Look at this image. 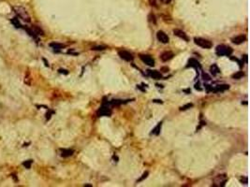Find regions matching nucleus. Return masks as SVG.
Segmentation results:
<instances>
[{"mask_svg":"<svg viewBox=\"0 0 250 187\" xmlns=\"http://www.w3.org/2000/svg\"><path fill=\"white\" fill-rule=\"evenodd\" d=\"M12 10L13 12L16 13V15L21 18L23 21H25L26 23H29L31 21V18H30V15L28 14V12H26V10L24 8V7H21V6H14L12 7Z\"/></svg>","mask_w":250,"mask_h":187,"instance_id":"f257e3e1","label":"nucleus"},{"mask_svg":"<svg viewBox=\"0 0 250 187\" xmlns=\"http://www.w3.org/2000/svg\"><path fill=\"white\" fill-rule=\"evenodd\" d=\"M215 53L218 56H229L232 54V49L230 47H227L225 45H218L216 47Z\"/></svg>","mask_w":250,"mask_h":187,"instance_id":"f03ea898","label":"nucleus"},{"mask_svg":"<svg viewBox=\"0 0 250 187\" xmlns=\"http://www.w3.org/2000/svg\"><path fill=\"white\" fill-rule=\"evenodd\" d=\"M194 41H195V43H196L198 46H200V47H201V48H203V49H210V48H212V46H213V43H212L210 40H204V39L195 38V39H194Z\"/></svg>","mask_w":250,"mask_h":187,"instance_id":"7ed1b4c3","label":"nucleus"},{"mask_svg":"<svg viewBox=\"0 0 250 187\" xmlns=\"http://www.w3.org/2000/svg\"><path fill=\"white\" fill-rule=\"evenodd\" d=\"M228 178L225 174L217 175L214 180V186H224Z\"/></svg>","mask_w":250,"mask_h":187,"instance_id":"20e7f679","label":"nucleus"},{"mask_svg":"<svg viewBox=\"0 0 250 187\" xmlns=\"http://www.w3.org/2000/svg\"><path fill=\"white\" fill-rule=\"evenodd\" d=\"M118 54H119V56L122 59H124L125 61H128V62H130V61H132L134 59L132 54H130L128 51H123V50L122 51H119L118 52Z\"/></svg>","mask_w":250,"mask_h":187,"instance_id":"39448f33","label":"nucleus"},{"mask_svg":"<svg viewBox=\"0 0 250 187\" xmlns=\"http://www.w3.org/2000/svg\"><path fill=\"white\" fill-rule=\"evenodd\" d=\"M140 58L147 66H149V67H154L155 66V60L153 59L152 56L147 55V54H141L140 55Z\"/></svg>","mask_w":250,"mask_h":187,"instance_id":"423d86ee","label":"nucleus"},{"mask_svg":"<svg viewBox=\"0 0 250 187\" xmlns=\"http://www.w3.org/2000/svg\"><path fill=\"white\" fill-rule=\"evenodd\" d=\"M157 38H158V40L161 43H164V44L169 43L170 39H169L168 35H167L165 32H163V31H158V32L157 33Z\"/></svg>","mask_w":250,"mask_h":187,"instance_id":"0eeeda50","label":"nucleus"},{"mask_svg":"<svg viewBox=\"0 0 250 187\" xmlns=\"http://www.w3.org/2000/svg\"><path fill=\"white\" fill-rule=\"evenodd\" d=\"M111 114V110L109 107H101L98 110H97V115L100 116H110Z\"/></svg>","mask_w":250,"mask_h":187,"instance_id":"6e6552de","label":"nucleus"},{"mask_svg":"<svg viewBox=\"0 0 250 187\" xmlns=\"http://www.w3.org/2000/svg\"><path fill=\"white\" fill-rule=\"evenodd\" d=\"M173 34H174L175 36H177L178 38H180V39H182V40H186V41H188V38H187L186 34L184 31L179 30V29H174V30H173Z\"/></svg>","mask_w":250,"mask_h":187,"instance_id":"1a4fd4ad","label":"nucleus"},{"mask_svg":"<svg viewBox=\"0 0 250 187\" xmlns=\"http://www.w3.org/2000/svg\"><path fill=\"white\" fill-rule=\"evenodd\" d=\"M246 40V37L244 35H239L235 38L232 39V42L236 45H239V44H242L243 43L244 41Z\"/></svg>","mask_w":250,"mask_h":187,"instance_id":"9d476101","label":"nucleus"},{"mask_svg":"<svg viewBox=\"0 0 250 187\" xmlns=\"http://www.w3.org/2000/svg\"><path fill=\"white\" fill-rule=\"evenodd\" d=\"M173 57V54L172 52H165L161 54L160 58L163 62H167L169 60H171L172 58Z\"/></svg>","mask_w":250,"mask_h":187,"instance_id":"9b49d317","label":"nucleus"},{"mask_svg":"<svg viewBox=\"0 0 250 187\" xmlns=\"http://www.w3.org/2000/svg\"><path fill=\"white\" fill-rule=\"evenodd\" d=\"M74 151L70 149H61V155L63 157H68L73 154Z\"/></svg>","mask_w":250,"mask_h":187,"instance_id":"f8f14e48","label":"nucleus"},{"mask_svg":"<svg viewBox=\"0 0 250 187\" xmlns=\"http://www.w3.org/2000/svg\"><path fill=\"white\" fill-rule=\"evenodd\" d=\"M149 71V75L151 77H153V79H156V80H160L162 78V75L161 73H159L158 71L155 70V71H151V70H148Z\"/></svg>","mask_w":250,"mask_h":187,"instance_id":"ddd939ff","label":"nucleus"},{"mask_svg":"<svg viewBox=\"0 0 250 187\" xmlns=\"http://www.w3.org/2000/svg\"><path fill=\"white\" fill-rule=\"evenodd\" d=\"M210 71H211V73H212L213 75H216V74H218V73L220 72V70H219V68H217L216 65H213V66L210 68Z\"/></svg>","mask_w":250,"mask_h":187,"instance_id":"4468645a","label":"nucleus"},{"mask_svg":"<svg viewBox=\"0 0 250 187\" xmlns=\"http://www.w3.org/2000/svg\"><path fill=\"white\" fill-rule=\"evenodd\" d=\"M11 22H12V24L15 27H17V28H22V25H21V23L19 22V20H18L17 18H12Z\"/></svg>","mask_w":250,"mask_h":187,"instance_id":"2eb2a0df","label":"nucleus"},{"mask_svg":"<svg viewBox=\"0 0 250 187\" xmlns=\"http://www.w3.org/2000/svg\"><path fill=\"white\" fill-rule=\"evenodd\" d=\"M227 89H229V85H218V86L215 89V92H218V91L222 92V91H225V90H227Z\"/></svg>","mask_w":250,"mask_h":187,"instance_id":"dca6fc26","label":"nucleus"},{"mask_svg":"<svg viewBox=\"0 0 250 187\" xmlns=\"http://www.w3.org/2000/svg\"><path fill=\"white\" fill-rule=\"evenodd\" d=\"M50 46L53 47L54 49H62V48L65 47L64 44H60V43H51Z\"/></svg>","mask_w":250,"mask_h":187,"instance_id":"f3484780","label":"nucleus"},{"mask_svg":"<svg viewBox=\"0 0 250 187\" xmlns=\"http://www.w3.org/2000/svg\"><path fill=\"white\" fill-rule=\"evenodd\" d=\"M243 76V71H239V72H237V73H235V74H233L232 75V78L233 79H241L242 77Z\"/></svg>","mask_w":250,"mask_h":187,"instance_id":"a211bd4d","label":"nucleus"},{"mask_svg":"<svg viewBox=\"0 0 250 187\" xmlns=\"http://www.w3.org/2000/svg\"><path fill=\"white\" fill-rule=\"evenodd\" d=\"M32 163H33V161H32V160H27V161H26V162H24V163H23V166H24L26 168L29 169V168H30V166H31V165H32Z\"/></svg>","mask_w":250,"mask_h":187,"instance_id":"6ab92c4d","label":"nucleus"},{"mask_svg":"<svg viewBox=\"0 0 250 187\" xmlns=\"http://www.w3.org/2000/svg\"><path fill=\"white\" fill-rule=\"evenodd\" d=\"M148 21H149L150 23L156 24V23H157V20H156V16H155V15H154L153 13L149 14V16H148Z\"/></svg>","mask_w":250,"mask_h":187,"instance_id":"aec40b11","label":"nucleus"},{"mask_svg":"<svg viewBox=\"0 0 250 187\" xmlns=\"http://www.w3.org/2000/svg\"><path fill=\"white\" fill-rule=\"evenodd\" d=\"M105 49H106L105 46H97V47H94V48H92V50H94V51H103V50H105Z\"/></svg>","mask_w":250,"mask_h":187,"instance_id":"412c9836","label":"nucleus"},{"mask_svg":"<svg viewBox=\"0 0 250 187\" xmlns=\"http://www.w3.org/2000/svg\"><path fill=\"white\" fill-rule=\"evenodd\" d=\"M192 106H193L192 104H186V106L182 107V108H181L180 110H187V109H190V108H191Z\"/></svg>","mask_w":250,"mask_h":187,"instance_id":"4be33fe9","label":"nucleus"},{"mask_svg":"<svg viewBox=\"0 0 250 187\" xmlns=\"http://www.w3.org/2000/svg\"><path fill=\"white\" fill-rule=\"evenodd\" d=\"M149 3L151 6L157 7V0H149Z\"/></svg>","mask_w":250,"mask_h":187,"instance_id":"5701e85b","label":"nucleus"},{"mask_svg":"<svg viewBox=\"0 0 250 187\" xmlns=\"http://www.w3.org/2000/svg\"><path fill=\"white\" fill-rule=\"evenodd\" d=\"M148 174H149L148 172H145V173H144V175H143V177H142L141 179H139V180H138V181H142V180H143L144 179H145V178H146V177L148 176Z\"/></svg>","mask_w":250,"mask_h":187,"instance_id":"b1692460","label":"nucleus"},{"mask_svg":"<svg viewBox=\"0 0 250 187\" xmlns=\"http://www.w3.org/2000/svg\"><path fill=\"white\" fill-rule=\"evenodd\" d=\"M58 71H59V73H64V74H66V75L68 74V71L66 70V69H59Z\"/></svg>","mask_w":250,"mask_h":187,"instance_id":"393cba45","label":"nucleus"},{"mask_svg":"<svg viewBox=\"0 0 250 187\" xmlns=\"http://www.w3.org/2000/svg\"><path fill=\"white\" fill-rule=\"evenodd\" d=\"M161 71H163V72H168V71H169V68H167V67H163V68H161Z\"/></svg>","mask_w":250,"mask_h":187,"instance_id":"a878e982","label":"nucleus"},{"mask_svg":"<svg viewBox=\"0 0 250 187\" xmlns=\"http://www.w3.org/2000/svg\"><path fill=\"white\" fill-rule=\"evenodd\" d=\"M161 1L163 2V3H165V4H170L172 0H161Z\"/></svg>","mask_w":250,"mask_h":187,"instance_id":"bb28decb","label":"nucleus"},{"mask_svg":"<svg viewBox=\"0 0 250 187\" xmlns=\"http://www.w3.org/2000/svg\"><path fill=\"white\" fill-rule=\"evenodd\" d=\"M43 61H44V63H45V65H46V67H49V64L47 63V61H46V59H44V58H43Z\"/></svg>","mask_w":250,"mask_h":187,"instance_id":"cd10ccee","label":"nucleus"}]
</instances>
